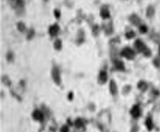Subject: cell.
Returning a JSON list of instances; mask_svg holds the SVG:
<instances>
[{
    "mask_svg": "<svg viewBox=\"0 0 160 132\" xmlns=\"http://www.w3.org/2000/svg\"><path fill=\"white\" fill-rule=\"evenodd\" d=\"M51 76L53 78V82L59 85L61 84V78H60V74H59V70L56 66H53L52 69V72H51Z\"/></svg>",
    "mask_w": 160,
    "mask_h": 132,
    "instance_id": "cell-3",
    "label": "cell"
},
{
    "mask_svg": "<svg viewBox=\"0 0 160 132\" xmlns=\"http://www.w3.org/2000/svg\"><path fill=\"white\" fill-rule=\"evenodd\" d=\"M131 115L134 117V118H138L141 115V110L139 106L138 105H135L132 109L131 110Z\"/></svg>",
    "mask_w": 160,
    "mask_h": 132,
    "instance_id": "cell-8",
    "label": "cell"
},
{
    "mask_svg": "<svg viewBox=\"0 0 160 132\" xmlns=\"http://www.w3.org/2000/svg\"><path fill=\"white\" fill-rule=\"evenodd\" d=\"M138 88L140 90H141L142 92H144L147 88V84L144 82H140L138 84Z\"/></svg>",
    "mask_w": 160,
    "mask_h": 132,
    "instance_id": "cell-14",
    "label": "cell"
},
{
    "mask_svg": "<svg viewBox=\"0 0 160 132\" xmlns=\"http://www.w3.org/2000/svg\"><path fill=\"white\" fill-rule=\"evenodd\" d=\"M107 81V72L104 70H102L99 73V82L100 84H105L106 83V82Z\"/></svg>",
    "mask_w": 160,
    "mask_h": 132,
    "instance_id": "cell-7",
    "label": "cell"
},
{
    "mask_svg": "<svg viewBox=\"0 0 160 132\" xmlns=\"http://www.w3.org/2000/svg\"><path fill=\"white\" fill-rule=\"evenodd\" d=\"M35 35V30L33 29H30L28 32V34H27V39L28 40H30L33 38Z\"/></svg>",
    "mask_w": 160,
    "mask_h": 132,
    "instance_id": "cell-20",
    "label": "cell"
},
{
    "mask_svg": "<svg viewBox=\"0 0 160 132\" xmlns=\"http://www.w3.org/2000/svg\"><path fill=\"white\" fill-rule=\"evenodd\" d=\"M121 55L129 60H132V59H134L135 54V52L132 49H131L130 48H125L122 51Z\"/></svg>",
    "mask_w": 160,
    "mask_h": 132,
    "instance_id": "cell-4",
    "label": "cell"
},
{
    "mask_svg": "<svg viewBox=\"0 0 160 132\" xmlns=\"http://www.w3.org/2000/svg\"><path fill=\"white\" fill-rule=\"evenodd\" d=\"M2 82H3L5 85H8V86H10L11 84V80L8 78V76H5L2 77Z\"/></svg>",
    "mask_w": 160,
    "mask_h": 132,
    "instance_id": "cell-19",
    "label": "cell"
},
{
    "mask_svg": "<svg viewBox=\"0 0 160 132\" xmlns=\"http://www.w3.org/2000/svg\"><path fill=\"white\" fill-rule=\"evenodd\" d=\"M112 30H113V29H112V25L110 24L107 26V27L105 29V32H106L107 34H110V33L112 32Z\"/></svg>",
    "mask_w": 160,
    "mask_h": 132,
    "instance_id": "cell-24",
    "label": "cell"
},
{
    "mask_svg": "<svg viewBox=\"0 0 160 132\" xmlns=\"http://www.w3.org/2000/svg\"><path fill=\"white\" fill-rule=\"evenodd\" d=\"M159 54H160V47H159Z\"/></svg>",
    "mask_w": 160,
    "mask_h": 132,
    "instance_id": "cell-30",
    "label": "cell"
},
{
    "mask_svg": "<svg viewBox=\"0 0 160 132\" xmlns=\"http://www.w3.org/2000/svg\"><path fill=\"white\" fill-rule=\"evenodd\" d=\"M59 26L56 24L51 26L49 28V33L51 36H56L59 33Z\"/></svg>",
    "mask_w": 160,
    "mask_h": 132,
    "instance_id": "cell-6",
    "label": "cell"
},
{
    "mask_svg": "<svg viewBox=\"0 0 160 132\" xmlns=\"http://www.w3.org/2000/svg\"><path fill=\"white\" fill-rule=\"evenodd\" d=\"M74 125L77 128H81L84 126V122L81 118H77L74 122Z\"/></svg>",
    "mask_w": 160,
    "mask_h": 132,
    "instance_id": "cell-15",
    "label": "cell"
},
{
    "mask_svg": "<svg viewBox=\"0 0 160 132\" xmlns=\"http://www.w3.org/2000/svg\"><path fill=\"white\" fill-rule=\"evenodd\" d=\"M110 92L112 95H116L117 94V87L114 81L111 80L110 82Z\"/></svg>",
    "mask_w": 160,
    "mask_h": 132,
    "instance_id": "cell-9",
    "label": "cell"
},
{
    "mask_svg": "<svg viewBox=\"0 0 160 132\" xmlns=\"http://www.w3.org/2000/svg\"><path fill=\"white\" fill-rule=\"evenodd\" d=\"M60 130H61L62 132H67V131L69 130V128H68V127L67 125H63V126L62 127V128L60 129Z\"/></svg>",
    "mask_w": 160,
    "mask_h": 132,
    "instance_id": "cell-28",
    "label": "cell"
},
{
    "mask_svg": "<svg viewBox=\"0 0 160 132\" xmlns=\"http://www.w3.org/2000/svg\"><path fill=\"white\" fill-rule=\"evenodd\" d=\"M126 36L127 38H132L135 36V33L133 31H129V32L126 33Z\"/></svg>",
    "mask_w": 160,
    "mask_h": 132,
    "instance_id": "cell-22",
    "label": "cell"
},
{
    "mask_svg": "<svg viewBox=\"0 0 160 132\" xmlns=\"http://www.w3.org/2000/svg\"><path fill=\"white\" fill-rule=\"evenodd\" d=\"M154 12H155L154 8L153 6H149L147 8V16L149 17V18H151V17L153 16Z\"/></svg>",
    "mask_w": 160,
    "mask_h": 132,
    "instance_id": "cell-16",
    "label": "cell"
},
{
    "mask_svg": "<svg viewBox=\"0 0 160 132\" xmlns=\"http://www.w3.org/2000/svg\"><path fill=\"white\" fill-rule=\"evenodd\" d=\"M154 64L157 67H160V58H156L154 60Z\"/></svg>",
    "mask_w": 160,
    "mask_h": 132,
    "instance_id": "cell-27",
    "label": "cell"
},
{
    "mask_svg": "<svg viewBox=\"0 0 160 132\" xmlns=\"http://www.w3.org/2000/svg\"><path fill=\"white\" fill-rule=\"evenodd\" d=\"M114 65H115L116 69L118 70H120V71L125 70V65H124L123 62L121 61V60H115Z\"/></svg>",
    "mask_w": 160,
    "mask_h": 132,
    "instance_id": "cell-10",
    "label": "cell"
},
{
    "mask_svg": "<svg viewBox=\"0 0 160 132\" xmlns=\"http://www.w3.org/2000/svg\"><path fill=\"white\" fill-rule=\"evenodd\" d=\"M140 32L142 33H146L147 32V27L145 25H142L140 26Z\"/></svg>",
    "mask_w": 160,
    "mask_h": 132,
    "instance_id": "cell-25",
    "label": "cell"
},
{
    "mask_svg": "<svg viewBox=\"0 0 160 132\" xmlns=\"http://www.w3.org/2000/svg\"><path fill=\"white\" fill-rule=\"evenodd\" d=\"M53 47L57 51H60L62 49V41L60 39H56L53 44Z\"/></svg>",
    "mask_w": 160,
    "mask_h": 132,
    "instance_id": "cell-13",
    "label": "cell"
},
{
    "mask_svg": "<svg viewBox=\"0 0 160 132\" xmlns=\"http://www.w3.org/2000/svg\"><path fill=\"white\" fill-rule=\"evenodd\" d=\"M146 126L147 127L148 130H151L153 128V121L151 119V118H147V120H146Z\"/></svg>",
    "mask_w": 160,
    "mask_h": 132,
    "instance_id": "cell-18",
    "label": "cell"
},
{
    "mask_svg": "<svg viewBox=\"0 0 160 132\" xmlns=\"http://www.w3.org/2000/svg\"><path fill=\"white\" fill-rule=\"evenodd\" d=\"M9 3L13 7L17 10V12H20L23 10V8L24 6V1L23 0H9Z\"/></svg>",
    "mask_w": 160,
    "mask_h": 132,
    "instance_id": "cell-2",
    "label": "cell"
},
{
    "mask_svg": "<svg viewBox=\"0 0 160 132\" xmlns=\"http://www.w3.org/2000/svg\"><path fill=\"white\" fill-rule=\"evenodd\" d=\"M129 20L130 22L133 24V25H138L141 23V20L139 18V17H138L136 14H132L130 18H129Z\"/></svg>",
    "mask_w": 160,
    "mask_h": 132,
    "instance_id": "cell-11",
    "label": "cell"
},
{
    "mask_svg": "<svg viewBox=\"0 0 160 132\" xmlns=\"http://www.w3.org/2000/svg\"><path fill=\"white\" fill-rule=\"evenodd\" d=\"M45 2H48V0H45Z\"/></svg>",
    "mask_w": 160,
    "mask_h": 132,
    "instance_id": "cell-31",
    "label": "cell"
},
{
    "mask_svg": "<svg viewBox=\"0 0 160 132\" xmlns=\"http://www.w3.org/2000/svg\"><path fill=\"white\" fill-rule=\"evenodd\" d=\"M17 30H18L20 32H23L26 30V26H25V24H24L23 22H19V23H17Z\"/></svg>",
    "mask_w": 160,
    "mask_h": 132,
    "instance_id": "cell-17",
    "label": "cell"
},
{
    "mask_svg": "<svg viewBox=\"0 0 160 132\" xmlns=\"http://www.w3.org/2000/svg\"><path fill=\"white\" fill-rule=\"evenodd\" d=\"M54 16L57 18V19H59V18H60V16H61V14H60V12L59 11H58V10H54Z\"/></svg>",
    "mask_w": 160,
    "mask_h": 132,
    "instance_id": "cell-26",
    "label": "cell"
},
{
    "mask_svg": "<svg viewBox=\"0 0 160 132\" xmlns=\"http://www.w3.org/2000/svg\"><path fill=\"white\" fill-rule=\"evenodd\" d=\"M73 96H74V94H73V93L71 92H69V94H68V100H71L72 99H73Z\"/></svg>",
    "mask_w": 160,
    "mask_h": 132,
    "instance_id": "cell-29",
    "label": "cell"
},
{
    "mask_svg": "<svg viewBox=\"0 0 160 132\" xmlns=\"http://www.w3.org/2000/svg\"><path fill=\"white\" fill-rule=\"evenodd\" d=\"M6 58H7V60H8V62H11V61H13V60H14V54H13L11 52H9L7 54Z\"/></svg>",
    "mask_w": 160,
    "mask_h": 132,
    "instance_id": "cell-21",
    "label": "cell"
},
{
    "mask_svg": "<svg viewBox=\"0 0 160 132\" xmlns=\"http://www.w3.org/2000/svg\"><path fill=\"white\" fill-rule=\"evenodd\" d=\"M32 118L38 122H42L44 120V113L40 110H35L32 112Z\"/></svg>",
    "mask_w": 160,
    "mask_h": 132,
    "instance_id": "cell-5",
    "label": "cell"
},
{
    "mask_svg": "<svg viewBox=\"0 0 160 132\" xmlns=\"http://www.w3.org/2000/svg\"><path fill=\"white\" fill-rule=\"evenodd\" d=\"M99 26L98 25H95L93 28V33L94 36H97L99 34Z\"/></svg>",
    "mask_w": 160,
    "mask_h": 132,
    "instance_id": "cell-23",
    "label": "cell"
},
{
    "mask_svg": "<svg viewBox=\"0 0 160 132\" xmlns=\"http://www.w3.org/2000/svg\"><path fill=\"white\" fill-rule=\"evenodd\" d=\"M100 15H101V17H102L103 19H107V18H110V12H109V11H108L106 8H102V10H101Z\"/></svg>",
    "mask_w": 160,
    "mask_h": 132,
    "instance_id": "cell-12",
    "label": "cell"
},
{
    "mask_svg": "<svg viewBox=\"0 0 160 132\" xmlns=\"http://www.w3.org/2000/svg\"><path fill=\"white\" fill-rule=\"evenodd\" d=\"M135 47L136 48V49L138 50V52H142L145 56L147 57H150L151 55V52L150 51V49L144 45V42L142 41H141L140 39H138L135 43Z\"/></svg>",
    "mask_w": 160,
    "mask_h": 132,
    "instance_id": "cell-1",
    "label": "cell"
}]
</instances>
